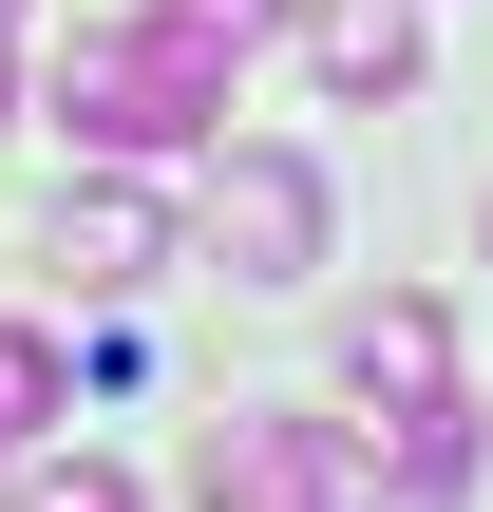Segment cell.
<instances>
[{
  "instance_id": "obj_1",
  "label": "cell",
  "mask_w": 493,
  "mask_h": 512,
  "mask_svg": "<svg viewBox=\"0 0 493 512\" xmlns=\"http://www.w3.org/2000/svg\"><path fill=\"white\" fill-rule=\"evenodd\" d=\"M228 19H190V0H152V19H95L76 57H57V133H95V152H190V133H228Z\"/></svg>"
},
{
  "instance_id": "obj_2",
  "label": "cell",
  "mask_w": 493,
  "mask_h": 512,
  "mask_svg": "<svg viewBox=\"0 0 493 512\" xmlns=\"http://www.w3.org/2000/svg\"><path fill=\"white\" fill-rule=\"evenodd\" d=\"M209 266L304 285V266H323V171H304V152H228V190H209Z\"/></svg>"
},
{
  "instance_id": "obj_3",
  "label": "cell",
  "mask_w": 493,
  "mask_h": 512,
  "mask_svg": "<svg viewBox=\"0 0 493 512\" xmlns=\"http://www.w3.org/2000/svg\"><path fill=\"white\" fill-rule=\"evenodd\" d=\"M209 512H342V437L323 418H209Z\"/></svg>"
},
{
  "instance_id": "obj_4",
  "label": "cell",
  "mask_w": 493,
  "mask_h": 512,
  "mask_svg": "<svg viewBox=\"0 0 493 512\" xmlns=\"http://www.w3.org/2000/svg\"><path fill=\"white\" fill-rule=\"evenodd\" d=\"M57 266H76V304H133V285L171 266V209H152L133 171H95V190H57Z\"/></svg>"
},
{
  "instance_id": "obj_5",
  "label": "cell",
  "mask_w": 493,
  "mask_h": 512,
  "mask_svg": "<svg viewBox=\"0 0 493 512\" xmlns=\"http://www.w3.org/2000/svg\"><path fill=\"white\" fill-rule=\"evenodd\" d=\"M475 456H493V437L456 418V399H380V475H399L418 512H456V494H475Z\"/></svg>"
},
{
  "instance_id": "obj_6",
  "label": "cell",
  "mask_w": 493,
  "mask_h": 512,
  "mask_svg": "<svg viewBox=\"0 0 493 512\" xmlns=\"http://www.w3.org/2000/svg\"><path fill=\"white\" fill-rule=\"evenodd\" d=\"M342 380H361V399H437V380H456V342H437V304H380V323L342 342Z\"/></svg>"
},
{
  "instance_id": "obj_7",
  "label": "cell",
  "mask_w": 493,
  "mask_h": 512,
  "mask_svg": "<svg viewBox=\"0 0 493 512\" xmlns=\"http://www.w3.org/2000/svg\"><path fill=\"white\" fill-rule=\"evenodd\" d=\"M323 76L342 95H399L418 76V0H323Z\"/></svg>"
},
{
  "instance_id": "obj_8",
  "label": "cell",
  "mask_w": 493,
  "mask_h": 512,
  "mask_svg": "<svg viewBox=\"0 0 493 512\" xmlns=\"http://www.w3.org/2000/svg\"><path fill=\"white\" fill-rule=\"evenodd\" d=\"M38 418H57V342H38V323H0V437H38Z\"/></svg>"
},
{
  "instance_id": "obj_9",
  "label": "cell",
  "mask_w": 493,
  "mask_h": 512,
  "mask_svg": "<svg viewBox=\"0 0 493 512\" xmlns=\"http://www.w3.org/2000/svg\"><path fill=\"white\" fill-rule=\"evenodd\" d=\"M19 512H133V475H114V456H57V475H38Z\"/></svg>"
}]
</instances>
